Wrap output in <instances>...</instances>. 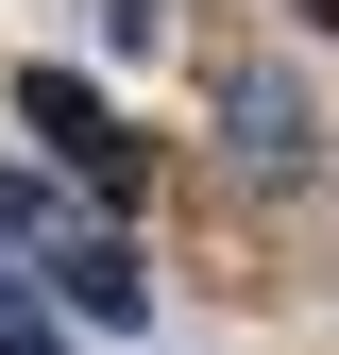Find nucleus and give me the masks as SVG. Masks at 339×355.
Returning <instances> with one entry per match:
<instances>
[{
	"mask_svg": "<svg viewBox=\"0 0 339 355\" xmlns=\"http://www.w3.org/2000/svg\"><path fill=\"white\" fill-rule=\"evenodd\" d=\"M0 254H17L51 304H85V322H136L153 271H136V237L102 220V187H34V169H0Z\"/></svg>",
	"mask_w": 339,
	"mask_h": 355,
	"instance_id": "nucleus-1",
	"label": "nucleus"
},
{
	"mask_svg": "<svg viewBox=\"0 0 339 355\" xmlns=\"http://www.w3.org/2000/svg\"><path fill=\"white\" fill-rule=\"evenodd\" d=\"M17 136H51V169H68V187H102V203H136V187H153L136 119H119L85 68H17Z\"/></svg>",
	"mask_w": 339,
	"mask_h": 355,
	"instance_id": "nucleus-2",
	"label": "nucleus"
},
{
	"mask_svg": "<svg viewBox=\"0 0 339 355\" xmlns=\"http://www.w3.org/2000/svg\"><path fill=\"white\" fill-rule=\"evenodd\" d=\"M288 17H306V34H339V0H288Z\"/></svg>",
	"mask_w": 339,
	"mask_h": 355,
	"instance_id": "nucleus-5",
	"label": "nucleus"
},
{
	"mask_svg": "<svg viewBox=\"0 0 339 355\" xmlns=\"http://www.w3.org/2000/svg\"><path fill=\"white\" fill-rule=\"evenodd\" d=\"M238 153L272 169V187H306V102H288V85H238Z\"/></svg>",
	"mask_w": 339,
	"mask_h": 355,
	"instance_id": "nucleus-3",
	"label": "nucleus"
},
{
	"mask_svg": "<svg viewBox=\"0 0 339 355\" xmlns=\"http://www.w3.org/2000/svg\"><path fill=\"white\" fill-rule=\"evenodd\" d=\"M0 355H68V322H51V288H17V254H0Z\"/></svg>",
	"mask_w": 339,
	"mask_h": 355,
	"instance_id": "nucleus-4",
	"label": "nucleus"
}]
</instances>
